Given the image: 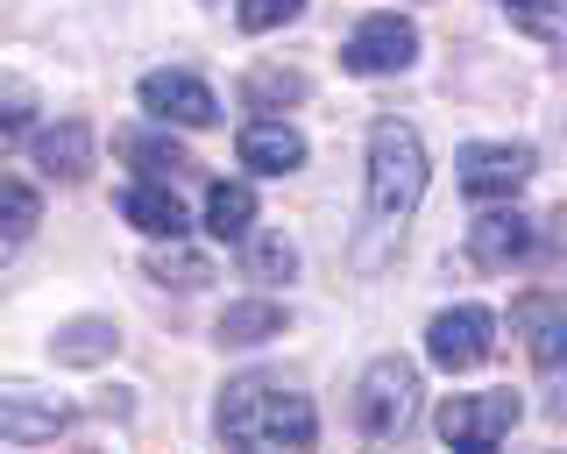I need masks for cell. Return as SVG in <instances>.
Here are the masks:
<instances>
[{
    "mask_svg": "<svg viewBox=\"0 0 567 454\" xmlns=\"http://www.w3.org/2000/svg\"><path fill=\"white\" fill-rule=\"evenodd\" d=\"M496 348V320L483 306H454V312H440L433 327H425V355L440 362V370H475Z\"/></svg>",
    "mask_w": 567,
    "mask_h": 454,
    "instance_id": "6",
    "label": "cell"
},
{
    "mask_svg": "<svg viewBox=\"0 0 567 454\" xmlns=\"http://www.w3.org/2000/svg\"><path fill=\"white\" fill-rule=\"evenodd\" d=\"M298 8H306V0H241V29H248V37H262V29H284Z\"/></svg>",
    "mask_w": 567,
    "mask_h": 454,
    "instance_id": "23",
    "label": "cell"
},
{
    "mask_svg": "<svg viewBox=\"0 0 567 454\" xmlns=\"http://www.w3.org/2000/svg\"><path fill=\"white\" fill-rule=\"evenodd\" d=\"M142 107H150L156 121H177V128H213V121H220L213 85L192 79V72H150L142 79Z\"/></svg>",
    "mask_w": 567,
    "mask_h": 454,
    "instance_id": "8",
    "label": "cell"
},
{
    "mask_svg": "<svg viewBox=\"0 0 567 454\" xmlns=\"http://www.w3.org/2000/svg\"><path fill=\"white\" fill-rule=\"evenodd\" d=\"M64 433V405L35 398L29 383H8L0 391V441L8 447H35V441H58Z\"/></svg>",
    "mask_w": 567,
    "mask_h": 454,
    "instance_id": "9",
    "label": "cell"
},
{
    "mask_svg": "<svg viewBox=\"0 0 567 454\" xmlns=\"http://www.w3.org/2000/svg\"><path fill=\"white\" fill-rule=\"evenodd\" d=\"M425 199V143L412 121H377L369 128V220L398 235Z\"/></svg>",
    "mask_w": 567,
    "mask_h": 454,
    "instance_id": "2",
    "label": "cell"
},
{
    "mask_svg": "<svg viewBox=\"0 0 567 454\" xmlns=\"http://www.w3.org/2000/svg\"><path fill=\"white\" fill-rule=\"evenodd\" d=\"M0 206H8V235H0V249L14 256L29 241V227H35V192L22 178H8V185H0Z\"/></svg>",
    "mask_w": 567,
    "mask_h": 454,
    "instance_id": "21",
    "label": "cell"
},
{
    "mask_svg": "<svg viewBox=\"0 0 567 454\" xmlns=\"http://www.w3.org/2000/svg\"><path fill=\"white\" fill-rule=\"evenodd\" d=\"M35 171H43V178H85V171H93V135H85V121H58V128L35 135Z\"/></svg>",
    "mask_w": 567,
    "mask_h": 454,
    "instance_id": "14",
    "label": "cell"
},
{
    "mask_svg": "<svg viewBox=\"0 0 567 454\" xmlns=\"http://www.w3.org/2000/svg\"><path fill=\"white\" fill-rule=\"evenodd\" d=\"M121 220L142 227V235H156V241L185 235V206H177V192L164 178H135L128 192H121Z\"/></svg>",
    "mask_w": 567,
    "mask_h": 454,
    "instance_id": "13",
    "label": "cell"
},
{
    "mask_svg": "<svg viewBox=\"0 0 567 454\" xmlns=\"http://www.w3.org/2000/svg\"><path fill=\"white\" fill-rule=\"evenodd\" d=\"M121 348V334H114V320H71V327H58V334H50V355L58 362H106Z\"/></svg>",
    "mask_w": 567,
    "mask_h": 454,
    "instance_id": "17",
    "label": "cell"
},
{
    "mask_svg": "<svg viewBox=\"0 0 567 454\" xmlns=\"http://www.w3.org/2000/svg\"><path fill=\"white\" fill-rule=\"evenodd\" d=\"M128 156L142 164V178H177V171H192V156L164 143V135H128Z\"/></svg>",
    "mask_w": 567,
    "mask_h": 454,
    "instance_id": "18",
    "label": "cell"
},
{
    "mask_svg": "<svg viewBox=\"0 0 567 454\" xmlns=\"http://www.w3.org/2000/svg\"><path fill=\"white\" fill-rule=\"evenodd\" d=\"M0 114H8V135L29 128V85L22 79H8V107H0Z\"/></svg>",
    "mask_w": 567,
    "mask_h": 454,
    "instance_id": "25",
    "label": "cell"
},
{
    "mask_svg": "<svg viewBox=\"0 0 567 454\" xmlns=\"http://www.w3.org/2000/svg\"><path fill=\"white\" fill-rule=\"evenodd\" d=\"M511 426H518V391H475V398H447L440 405V441L468 447V454L496 447Z\"/></svg>",
    "mask_w": 567,
    "mask_h": 454,
    "instance_id": "5",
    "label": "cell"
},
{
    "mask_svg": "<svg viewBox=\"0 0 567 454\" xmlns=\"http://www.w3.org/2000/svg\"><path fill=\"white\" fill-rule=\"evenodd\" d=\"M298 93H306L298 72H256L248 79V100H298Z\"/></svg>",
    "mask_w": 567,
    "mask_h": 454,
    "instance_id": "24",
    "label": "cell"
},
{
    "mask_svg": "<svg viewBox=\"0 0 567 454\" xmlns=\"http://www.w3.org/2000/svg\"><path fill=\"white\" fill-rule=\"evenodd\" d=\"M206 227H213V241H248V227H256V192L241 178H220L206 192Z\"/></svg>",
    "mask_w": 567,
    "mask_h": 454,
    "instance_id": "16",
    "label": "cell"
},
{
    "mask_svg": "<svg viewBox=\"0 0 567 454\" xmlns=\"http://www.w3.org/2000/svg\"><path fill=\"white\" fill-rule=\"evenodd\" d=\"M354 419H362L369 441H398L419 419V370L404 355H383L362 370V391H354Z\"/></svg>",
    "mask_w": 567,
    "mask_h": 454,
    "instance_id": "3",
    "label": "cell"
},
{
    "mask_svg": "<svg viewBox=\"0 0 567 454\" xmlns=\"http://www.w3.org/2000/svg\"><path fill=\"white\" fill-rule=\"evenodd\" d=\"M213 419H220V441H235V447H312V433H319L312 405L277 376H235L220 391Z\"/></svg>",
    "mask_w": 567,
    "mask_h": 454,
    "instance_id": "1",
    "label": "cell"
},
{
    "mask_svg": "<svg viewBox=\"0 0 567 454\" xmlns=\"http://www.w3.org/2000/svg\"><path fill=\"white\" fill-rule=\"evenodd\" d=\"M554 419H567V391H554Z\"/></svg>",
    "mask_w": 567,
    "mask_h": 454,
    "instance_id": "26",
    "label": "cell"
},
{
    "mask_svg": "<svg viewBox=\"0 0 567 454\" xmlns=\"http://www.w3.org/2000/svg\"><path fill=\"white\" fill-rule=\"evenodd\" d=\"M150 277H156V285H177V291H199L206 277H213V264H206V256H192V249H164L150 264Z\"/></svg>",
    "mask_w": 567,
    "mask_h": 454,
    "instance_id": "22",
    "label": "cell"
},
{
    "mask_svg": "<svg viewBox=\"0 0 567 454\" xmlns=\"http://www.w3.org/2000/svg\"><path fill=\"white\" fill-rule=\"evenodd\" d=\"M248 270H256L262 285H284V277L298 270V249L284 235H256V241H248Z\"/></svg>",
    "mask_w": 567,
    "mask_h": 454,
    "instance_id": "20",
    "label": "cell"
},
{
    "mask_svg": "<svg viewBox=\"0 0 567 454\" xmlns=\"http://www.w3.org/2000/svg\"><path fill=\"white\" fill-rule=\"evenodd\" d=\"M412 58H419V29L404 22V14H362L354 37H348V50H341V64H348V72H362V79L412 72Z\"/></svg>",
    "mask_w": 567,
    "mask_h": 454,
    "instance_id": "4",
    "label": "cell"
},
{
    "mask_svg": "<svg viewBox=\"0 0 567 454\" xmlns=\"http://www.w3.org/2000/svg\"><path fill=\"white\" fill-rule=\"evenodd\" d=\"M235 149H241V164L256 171V178H284V171L306 164V135L284 128V121H248Z\"/></svg>",
    "mask_w": 567,
    "mask_h": 454,
    "instance_id": "12",
    "label": "cell"
},
{
    "mask_svg": "<svg viewBox=\"0 0 567 454\" xmlns=\"http://www.w3.org/2000/svg\"><path fill=\"white\" fill-rule=\"evenodd\" d=\"M525 249H532V220L511 214V206H489V214L468 227V256H475L483 270H511Z\"/></svg>",
    "mask_w": 567,
    "mask_h": 454,
    "instance_id": "11",
    "label": "cell"
},
{
    "mask_svg": "<svg viewBox=\"0 0 567 454\" xmlns=\"http://www.w3.org/2000/svg\"><path fill=\"white\" fill-rule=\"evenodd\" d=\"M511 22H518L525 37L554 43V37H567V0H511Z\"/></svg>",
    "mask_w": 567,
    "mask_h": 454,
    "instance_id": "19",
    "label": "cell"
},
{
    "mask_svg": "<svg viewBox=\"0 0 567 454\" xmlns=\"http://www.w3.org/2000/svg\"><path fill=\"white\" fill-rule=\"evenodd\" d=\"M284 327H291V320H284V306H270V299H241V306L220 312L213 341H220V348H262V341H277Z\"/></svg>",
    "mask_w": 567,
    "mask_h": 454,
    "instance_id": "15",
    "label": "cell"
},
{
    "mask_svg": "<svg viewBox=\"0 0 567 454\" xmlns=\"http://www.w3.org/2000/svg\"><path fill=\"white\" fill-rule=\"evenodd\" d=\"M511 327L525 334L539 370H560L567 362V299H518L511 306Z\"/></svg>",
    "mask_w": 567,
    "mask_h": 454,
    "instance_id": "10",
    "label": "cell"
},
{
    "mask_svg": "<svg viewBox=\"0 0 567 454\" xmlns=\"http://www.w3.org/2000/svg\"><path fill=\"white\" fill-rule=\"evenodd\" d=\"M525 178H532L525 143H468L461 149V192H468V199H511Z\"/></svg>",
    "mask_w": 567,
    "mask_h": 454,
    "instance_id": "7",
    "label": "cell"
}]
</instances>
